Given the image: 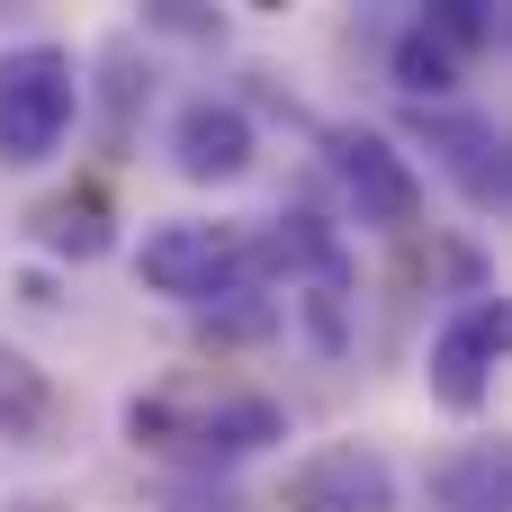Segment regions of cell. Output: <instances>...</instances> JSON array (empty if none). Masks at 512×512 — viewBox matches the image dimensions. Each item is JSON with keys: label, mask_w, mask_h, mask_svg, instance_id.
Listing matches in <instances>:
<instances>
[{"label": "cell", "mask_w": 512, "mask_h": 512, "mask_svg": "<svg viewBox=\"0 0 512 512\" xmlns=\"http://www.w3.org/2000/svg\"><path fill=\"white\" fill-rule=\"evenodd\" d=\"M135 279L153 297H180V306H216L252 279V234L243 225H207V216H180V225H153L135 243Z\"/></svg>", "instance_id": "cell-3"}, {"label": "cell", "mask_w": 512, "mask_h": 512, "mask_svg": "<svg viewBox=\"0 0 512 512\" xmlns=\"http://www.w3.org/2000/svg\"><path fill=\"white\" fill-rule=\"evenodd\" d=\"M153 512H252L225 477H180V486H162V504Z\"/></svg>", "instance_id": "cell-14"}, {"label": "cell", "mask_w": 512, "mask_h": 512, "mask_svg": "<svg viewBox=\"0 0 512 512\" xmlns=\"http://www.w3.org/2000/svg\"><path fill=\"white\" fill-rule=\"evenodd\" d=\"M144 18H153V27H171V36H207V27H216L198 0H162V9H144Z\"/></svg>", "instance_id": "cell-15"}, {"label": "cell", "mask_w": 512, "mask_h": 512, "mask_svg": "<svg viewBox=\"0 0 512 512\" xmlns=\"http://www.w3.org/2000/svg\"><path fill=\"white\" fill-rule=\"evenodd\" d=\"M387 72H396V90H405V99H450V90H459V54H450L423 18H414V27H396Z\"/></svg>", "instance_id": "cell-10"}, {"label": "cell", "mask_w": 512, "mask_h": 512, "mask_svg": "<svg viewBox=\"0 0 512 512\" xmlns=\"http://www.w3.org/2000/svg\"><path fill=\"white\" fill-rule=\"evenodd\" d=\"M36 243L72 252V261H99L108 252V207L99 198H54V207H36Z\"/></svg>", "instance_id": "cell-11"}, {"label": "cell", "mask_w": 512, "mask_h": 512, "mask_svg": "<svg viewBox=\"0 0 512 512\" xmlns=\"http://www.w3.org/2000/svg\"><path fill=\"white\" fill-rule=\"evenodd\" d=\"M423 495H432V512H504L512 504V468H504L495 441H468V450H450L423 477Z\"/></svg>", "instance_id": "cell-9"}, {"label": "cell", "mask_w": 512, "mask_h": 512, "mask_svg": "<svg viewBox=\"0 0 512 512\" xmlns=\"http://www.w3.org/2000/svg\"><path fill=\"white\" fill-rule=\"evenodd\" d=\"M126 432H135V450H189L198 477H216L225 459H252L270 441H288V405L279 396H216V405L180 414L171 396H135L126 405Z\"/></svg>", "instance_id": "cell-2"}, {"label": "cell", "mask_w": 512, "mask_h": 512, "mask_svg": "<svg viewBox=\"0 0 512 512\" xmlns=\"http://www.w3.org/2000/svg\"><path fill=\"white\" fill-rule=\"evenodd\" d=\"M423 144L441 153V171L468 189V207H504V135L486 117H459V108H423Z\"/></svg>", "instance_id": "cell-8"}, {"label": "cell", "mask_w": 512, "mask_h": 512, "mask_svg": "<svg viewBox=\"0 0 512 512\" xmlns=\"http://www.w3.org/2000/svg\"><path fill=\"white\" fill-rule=\"evenodd\" d=\"M171 162H180V180H198V189H216V180H243L252 171V108L243 99H189L180 117H171Z\"/></svg>", "instance_id": "cell-7"}, {"label": "cell", "mask_w": 512, "mask_h": 512, "mask_svg": "<svg viewBox=\"0 0 512 512\" xmlns=\"http://www.w3.org/2000/svg\"><path fill=\"white\" fill-rule=\"evenodd\" d=\"M504 342H512L504 297H468L459 315H441V324H432V360H423L432 405H441V414H486L495 369H504Z\"/></svg>", "instance_id": "cell-4"}, {"label": "cell", "mask_w": 512, "mask_h": 512, "mask_svg": "<svg viewBox=\"0 0 512 512\" xmlns=\"http://www.w3.org/2000/svg\"><path fill=\"white\" fill-rule=\"evenodd\" d=\"M45 405H54V396H45V369L0 342V441H27V432L45 423Z\"/></svg>", "instance_id": "cell-12"}, {"label": "cell", "mask_w": 512, "mask_h": 512, "mask_svg": "<svg viewBox=\"0 0 512 512\" xmlns=\"http://www.w3.org/2000/svg\"><path fill=\"white\" fill-rule=\"evenodd\" d=\"M81 117V63L54 45V36H27V45H0V162L9 171H36L63 153Z\"/></svg>", "instance_id": "cell-1"}, {"label": "cell", "mask_w": 512, "mask_h": 512, "mask_svg": "<svg viewBox=\"0 0 512 512\" xmlns=\"http://www.w3.org/2000/svg\"><path fill=\"white\" fill-rule=\"evenodd\" d=\"M288 512H396V468L369 441H324L288 468Z\"/></svg>", "instance_id": "cell-6"}, {"label": "cell", "mask_w": 512, "mask_h": 512, "mask_svg": "<svg viewBox=\"0 0 512 512\" xmlns=\"http://www.w3.org/2000/svg\"><path fill=\"white\" fill-rule=\"evenodd\" d=\"M324 162H333V180H342V198H351L360 225L405 234V225L423 216V171H414L378 126H333V135H324Z\"/></svg>", "instance_id": "cell-5"}, {"label": "cell", "mask_w": 512, "mask_h": 512, "mask_svg": "<svg viewBox=\"0 0 512 512\" xmlns=\"http://www.w3.org/2000/svg\"><path fill=\"white\" fill-rule=\"evenodd\" d=\"M423 27H432L459 63H468L477 45H495V9H486V0H441V9H423Z\"/></svg>", "instance_id": "cell-13"}]
</instances>
